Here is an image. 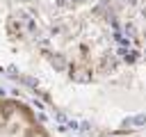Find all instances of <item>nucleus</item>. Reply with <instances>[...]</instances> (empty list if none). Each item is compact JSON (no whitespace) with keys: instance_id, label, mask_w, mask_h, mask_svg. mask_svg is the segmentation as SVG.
Returning a JSON list of instances; mask_svg holds the SVG:
<instances>
[{"instance_id":"obj_1","label":"nucleus","mask_w":146,"mask_h":137,"mask_svg":"<svg viewBox=\"0 0 146 137\" xmlns=\"http://www.w3.org/2000/svg\"><path fill=\"white\" fill-rule=\"evenodd\" d=\"M0 137H48L21 103L0 100Z\"/></svg>"}]
</instances>
